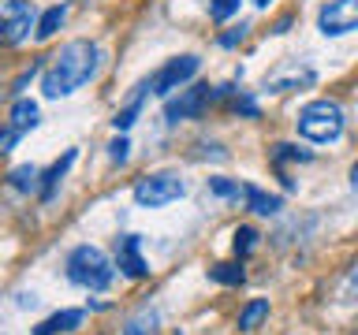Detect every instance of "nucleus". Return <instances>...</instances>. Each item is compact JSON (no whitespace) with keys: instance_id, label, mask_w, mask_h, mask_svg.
I'll return each instance as SVG.
<instances>
[{"instance_id":"nucleus-10","label":"nucleus","mask_w":358,"mask_h":335,"mask_svg":"<svg viewBox=\"0 0 358 335\" xmlns=\"http://www.w3.org/2000/svg\"><path fill=\"white\" fill-rule=\"evenodd\" d=\"M317 82V71L306 64H284L280 71H273L265 78V89L268 94H291V89H306Z\"/></svg>"},{"instance_id":"nucleus-30","label":"nucleus","mask_w":358,"mask_h":335,"mask_svg":"<svg viewBox=\"0 0 358 335\" xmlns=\"http://www.w3.org/2000/svg\"><path fill=\"white\" fill-rule=\"evenodd\" d=\"M254 4H257V8H268V0H254Z\"/></svg>"},{"instance_id":"nucleus-15","label":"nucleus","mask_w":358,"mask_h":335,"mask_svg":"<svg viewBox=\"0 0 358 335\" xmlns=\"http://www.w3.org/2000/svg\"><path fill=\"white\" fill-rule=\"evenodd\" d=\"M8 183L15 190H22V194H34V190H41V172L34 164H19L8 172Z\"/></svg>"},{"instance_id":"nucleus-16","label":"nucleus","mask_w":358,"mask_h":335,"mask_svg":"<svg viewBox=\"0 0 358 335\" xmlns=\"http://www.w3.org/2000/svg\"><path fill=\"white\" fill-rule=\"evenodd\" d=\"M67 11H71V8H67V4H52L49 11H45V15L38 19V41H49V38H52V34H56V30H60V27H64V19H67Z\"/></svg>"},{"instance_id":"nucleus-27","label":"nucleus","mask_w":358,"mask_h":335,"mask_svg":"<svg viewBox=\"0 0 358 335\" xmlns=\"http://www.w3.org/2000/svg\"><path fill=\"white\" fill-rule=\"evenodd\" d=\"M235 112L246 116V119H257V100L254 97H239V100H235Z\"/></svg>"},{"instance_id":"nucleus-11","label":"nucleus","mask_w":358,"mask_h":335,"mask_svg":"<svg viewBox=\"0 0 358 335\" xmlns=\"http://www.w3.org/2000/svg\"><path fill=\"white\" fill-rule=\"evenodd\" d=\"M116 265L127 279H145L150 276V265L142 257V239L138 234H120L116 239Z\"/></svg>"},{"instance_id":"nucleus-23","label":"nucleus","mask_w":358,"mask_h":335,"mask_svg":"<svg viewBox=\"0 0 358 335\" xmlns=\"http://www.w3.org/2000/svg\"><path fill=\"white\" fill-rule=\"evenodd\" d=\"M287 161H310V153L299 149V145H276V149H273V164H287Z\"/></svg>"},{"instance_id":"nucleus-3","label":"nucleus","mask_w":358,"mask_h":335,"mask_svg":"<svg viewBox=\"0 0 358 335\" xmlns=\"http://www.w3.org/2000/svg\"><path fill=\"white\" fill-rule=\"evenodd\" d=\"M64 272L83 290H105L112 283V276H116V268H112L105 250H97V246H75L64 261Z\"/></svg>"},{"instance_id":"nucleus-12","label":"nucleus","mask_w":358,"mask_h":335,"mask_svg":"<svg viewBox=\"0 0 358 335\" xmlns=\"http://www.w3.org/2000/svg\"><path fill=\"white\" fill-rule=\"evenodd\" d=\"M75 161H78V149H64L60 161H52L49 172H41V190H38V194H41L45 205H49V201L56 198V186H60V179L71 172V164H75Z\"/></svg>"},{"instance_id":"nucleus-4","label":"nucleus","mask_w":358,"mask_h":335,"mask_svg":"<svg viewBox=\"0 0 358 335\" xmlns=\"http://www.w3.org/2000/svg\"><path fill=\"white\" fill-rule=\"evenodd\" d=\"M183 194H187V183L179 179V172H153V175L134 183V201L142 209H164Z\"/></svg>"},{"instance_id":"nucleus-22","label":"nucleus","mask_w":358,"mask_h":335,"mask_svg":"<svg viewBox=\"0 0 358 335\" xmlns=\"http://www.w3.org/2000/svg\"><path fill=\"white\" fill-rule=\"evenodd\" d=\"M243 0H209V19L213 22H228L235 11H239Z\"/></svg>"},{"instance_id":"nucleus-7","label":"nucleus","mask_w":358,"mask_h":335,"mask_svg":"<svg viewBox=\"0 0 358 335\" xmlns=\"http://www.w3.org/2000/svg\"><path fill=\"white\" fill-rule=\"evenodd\" d=\"M317 30L324 38H343L358 30V0H329L317 11Z\"/></svg>"},{"instance_id":"nucleus-26","label":"nucleus","mask_w":358,"mask_h":335,"mask_svg":"<svg viewBox=\"0 0 358 335\" xmlns=\"http://www.w3.org/2000/svg\"><path fill=\"white\" fill-rule=\"evenodd\" d=\"M38 71H41V64H30V67H27V71H22V75L15 78V82H11V94H15V97H19V94H22V89H27V86H30V78H34V75H38Z\"/></svg>"},{"instance_id":"nucleus-21","label":"nucleus","mask_w":358,"mask_h":335,"mask_svg":"<svg viewBox=\"0 0 358 335\" xmlns=\"http://www.w3.org/2000/svg\"><path fill=\"white\" fill-rule=\"evenodd\" d=\"M257 239H262V234H257L254 228H235V242H231L235 246V257H250Z\"/></svg>"},{"instance_id":"nucleus-1","label":"nucleus","mask_w":358,"mask_h":335,"mask_svg":"<svg viewBox=\"0 0 358 335\" xmlns=\"http://www.w3.org/2000/svg\"><path fill=\"white\" fill-rule=\"evenodd\" d=\"M97 64H101V49L94 41H86V38L67 41L49 60V67L41 71V94L49 100L71 97L78 86H86L90 78L97 75Z\"/></svg>"},{"instance_id":"nucleus-18","label":"nucleus","mask_w":358,"mask_h":335,"mask_svg":"<svg viewBox=\"0 0 358 335\" xmlns=\"http://www.w3.org/2000/svg\"><path fill=\"white\" fill-rule=\"evenodd\" d=\"M209 279L213 283H224V287H239L243 279H246V272H243V265H213L209 268Z\"/></svg>"},{"instance_id":"nucleus-5","label":"nucleus","mask_w":358,"mask_h":335,"mask_svg":"<svg viewBox=\"0 0 358 335\" xmlns=\"http://www.w3.org/2000/svg\"><path fill=\"white\" fill-rule=\"evenodd\" d=\"M213 100H217V86H209V82H194V86L179 89V97H172L164 105V123L176 127V123H183V119H198Z\"/></svg>"},{"instance_id":"nucleus-17","label":"nucleus","mask_w":358,"mask_h":335,"mask_svg":"<svg viewBox=\"0 0 358 335\" xmlns=\"http://www.w3.org/2000/svg\"><path fill=\"white\" fill-rule=\"evenodd\" d=\"M265 317H268V298H254V302H246L243 313H239V332H254Z\"/></svg>"},{"instance_id":"nucleus-24","label":"nucleus","mask_w":358,"mask_h":335,"mask_svg":"<svg viewBox=\"0 0 358 335\" xmlns=\"http://www.w3.org/2000/svg\"><path fill=\"white\" fill-rule=\"evenodd\" d=\"M127 149H131V142L120 134V138L108 145V161H112V164H123V161H127Z\"/></svg>"},{"instance_id":"nucleus-8","label":"nucleus","mask_w":358,"mask_h":335,"mask_svg":"<svg viewBox=\"0 0 358 335\" xmlns=\"http://www.w3.org/2000/svg\"><path fill=\"white\" fill-rule=\"evenodd\" d=\"M34 4L30 0H4L0 8V30H4V45H19L22 38H30V27H34Z\"/></svg>"},{"instance_id":"nucleus-13","label":"nucleus","mask_w":358,"mask_h":335,"mask_svg":"<svg viewBox=\"0 0 358 335\" xmlns=\"http://www.w3.org/2000/svg\"><path fill=\"white\" fill-rule=\"evenodd\" d=\"M86 313L83 309H60V313H52L49 320H41L38 328H34V335H60V332H75L78 324H83Z\"/></svg>"},{"instance_id":"nucleus-31","label":"nucleus","mask_w":358,"mask_h":335,"mask_svg":"<svg viewBox=\"0 0 358 335\" xmlns=\"http://www.w3.org/2000/svg\"><path fill=\"white\" fill-rule=\"evenodd\" d=\"M351 287H355V290H358V276H351Z\"/></svg>"},{"instance_id":"nucleus-6","label":"nucleus","mask_w":358,"mask_h":335,"mask_svg":"<svg viewBox=\"0 0 358 335\" xmlns=\"http://www.w3.org/2000/svg\"><path fill=\"white\" fill-rule=\"evenodd\" d=\"M198 67L201 60L194 52H183V56H176V60H168L164 67H157V71L150 75V89L157 97H168L172 89H179L183 82H190V78L198 75Z\"/></svg>"},{"instance_id":"nucleus-9","label":"nucleus","mask_w":358,"mask_h":335,"mask_svg":"<svg viewBox=\"0 0 358 335\" xmlns=\"http://www.w3.org/2000/svg\"><path fill=\"white\" fill-rule=\"evenodd\" d=\"M38 116H41L38 105H34V100H27V97H19L15 105H11V112H8V127H4V142H0V145H4V153H11L22 134L38 127Z\"/></svg>"},{"instance_id":"nucleus-25","label":"nucleus","mask_w":358,"mask_h":335,"mask_svg":"<svg viewBox=\"0 0 358 335\" xmlns=\"http://www.w3.org/2000/svg\"><path fill=\"white\" fill-rule=\"evenodd\" d=\"M243 38H246V22H239V27H231L228 34H220V38H217V41L224 45V49H235V45H239Z\"/></svg>"},{"instance_id":"nucleus-19","label":"nucleus","mask_w":358,"mask_h":335,"mask_svg":"<svg viewBox=\"0 0 358 335\" xmlns=\"http://www.w3.org/2000/svg\"><path fill=\"white\" fill-rule=\"evenodd\" d=\"M206 186H209V194H217V198H231V201L246 198V186H243V183H235V179H220V175H213Z\"/></svg>"},{"instance_id":"nucleus-14","label":"nucleus","mask_w":358,"mask_h":335,"mask_svg":"<svg viewBox=\"0 0 358 335\" xmlns=\"http://www.w3.org/2000/svg\"><path fill=\"white\" fill-rule=\"evenodd\" d=\"M246 209L257 212V216H276L280 209H284V198L280 194H265L262 186H246Z\"/></svg>"},{"instance_id":"nucleus-2","label":"nucleus","mask_w":358,"mask_h":335,"mask_svg":"<svg viewBox=\"0 0 358 335\" xmlns=\"http://www.w3.org/2000/svg\"><path fill=\"white\" fill-rule=\"evenodd\" d=\"M295 127H299V134H302L306 142H313V145H329V142H336V138L343 134L347 116H343V108L336 105V100L317 97V100H310V105L299 108Z\"/></svg>"},{"instance_id":"nucleus-20","label":"nucleus","mask_w":358,"mask_h":335,"mask_svg":"<svg viewBox=\"0 0 358 335\" xmlns=\"http://www.w3.org/2000/svg\"><path fill=\"white\" fill-rule=\"evenodd\" d=\"M157 324H161V317H157L153 309H142L134 320H127V328H123V335H153Z\"/></svg>"},{"instance_id":"nucleus-29","label":"nucleus","mask_w":358,"mask_h":335,"mask_svg":"<svg viewBox=\"0 0 358 335\" xmlns=\"http://www.w3.org/2000/svg\"><path fill=\"white\" fill-rule=\"evenodd\" d=\"M351 190H358V161H355V168H351Z\"/></svg>"},{"instance_id":"nucleus-28","label":"nucleus","mask_w":358,"mask_h":335,"mask_svg":"<svg viewBox=\"0 0 358 335\" xmlns=\"http://www.w3.org/2000/svg\"><path fill=\"white\" fill-rule=\"evenodd\" d=\"M19 306H38V298H34V290H30V295H19Z\"/></svg>"}]
</instances>
